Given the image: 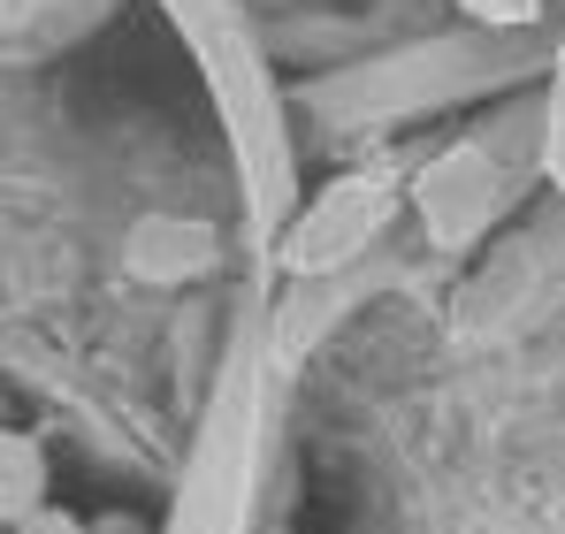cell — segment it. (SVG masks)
Wrapping results in <instances>:
<instances>
[{"mask_svg": "<svg viewBox=\"0 0 565 534\" xmlns=\"http://www.w3.org/2000/svg\"><path fill=\"white\" fill-rule=\"evenodd\" d=\"M0 473H8V496H0V512H8V527H23L31 512H46V450L31 444L23 428L0 444Z\"/></svg>", "mask_w": 565, "mask_h": 534, "instance_id": "obj_5", "label": "cell"}, {"mask_svg": "<svg viewBox=\"0 0 565 534\" xmlns=\"http://www.w3.org/2000/svg\"><path fill=\"white\" fill-rule=\"evenodd\" d=\"M497 199H504L497 161H489L481 146H459V153L436 161V177H428V222H436V237H467Z\"/></svg>", "mask_w": 565, "mask_h": 534, "instance_id": "obj_3", "label": "cell"}, {"mask_svg": "<svg viewBox=\"0 0 565 534\" xmlns=\"http://www.w3.org/2000/svg\"><path fill=\"white\" fill-rule=\"evenodd\" d=\"M245 458H253L245 397H230V420L206 436L199 466H191V489H184V512H177V534H237V512H245Z\"/></svg>", "mask_w": 565, "mask_h": 534, "instance_id": "obj_2", "label": "cell"}, {"mask_svg": "<svg viewBox=\"0 0 565 534\" xmlns=\"http://www.w3.org/2000/svg\"><path fill=\"white\" fill-rule=\"evenodd\" d=\"M206 260H214V245L191 222H146L130 237V267L138 275H191V267H206Z\"/></svg>", "mask_w": 565, "mask_h": 534, "instance_id": "obj_4", "label": "cell"}, {"mask_svg": "<svg viewBox=\"0 0 565 534\" xmlns=\"http://www.w3.org/2000/svg\"><path fill=\"white\" fill-rule=\"evenodd\" d=\"M551 169L565 177V77H558V99H551Z\"/></svg>", "mask_w": 565, "mask_h": 534, "instance_id": "obj_6", "label": "cell"}, {"mask_svg": "<svg viewBox=\"0 0 565 534\" xmlns=\"http://www.w3.org/2000/svg\"><path fill=\"white\" fill-rule=\"evenodd\" d=\"M15 534H85V527H77V520H62V512H31Z\"/></svg>", "mask_w": 565, "mask_h": 534, "instance_id": "obj_7", "label": "cell"}, {"mask_svg": "<svg viewBox=\"0 0 565 534\" xmlns=\"http://www.w3.org/2000/svg\"><path fill=\"white\" fill-rule=\"evenodd\" d=\"M390 214H397L390 177H344V183H329V191L298 214V229H290L282 260L298 267V275H329V267L360 260L382 229H390Z\"/></svg>", "mask_w": 565, "mask_h": 534, "instance_id": "obj_1", "label": "cell"}]
</instances>
